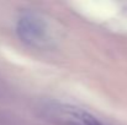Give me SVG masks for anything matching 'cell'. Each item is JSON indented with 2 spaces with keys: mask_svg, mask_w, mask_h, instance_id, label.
I'll use <instances>...</instances> for the list:
<instances>
[{
  "mask_svg": "<svg viewBox=\"0 0 127 125\" xmlns=\"http://www.w3.org/2000/svg\"><path fill=\"white\" fill-rule=\"evenodd\" d=\"M16 33L24 43L35 48H46L52 42L48 22L41 15L31 11H26L19 16Z\"/></svg>",
  "mask_w": 127,
  "mask_h": 125,
  "instance_id": "cell-1",
  "label": "cell"
},
{
  "mask_svg": "<svg viewBox=\"0 0 127 125\" xmlns=\"http://www.w3.org/2000/svg\"><path fill=\"white\" fill-rule=\"evenodd\" d=\"M43 110L51 120L62 125H102L89 112L58 101L47 102Z\"/></svg>",
  "mask_w": 127,
  "mask_h": 125,
  "instance_id": "cell-2",
  "label": "cell"
}]
</instances>
